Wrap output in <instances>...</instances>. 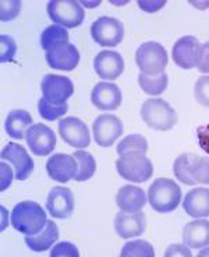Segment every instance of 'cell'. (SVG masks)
I'll return each mask as SVG.
<instances>
[{
	"label": "cell",
	"instance_id": "cell-1",
	"mask_svg": "<svg viewBox=\"0 0 209 257\" xmlns=\"http://www.w3.org/2000/svg\"><path fill=\"white\" fill-rule=\"evenodd\" d=\"M48 222L46 212L38 203L26 200L21 201L12 211V225L16 231L24 235H37Z\"/></svg>",
	"mask_w": 209,
	"mask_h": 257
},
{
	"label": "cell",
	"instance_id": "cell-3",
	"mask_svg": "<svg viewBox=\"0 0 209 257\" xmlns=\"http://www.w3.org/2000/svg\"><path fill=\"white\" fill-rule=\"evenodd\" d=\"M141 117L148 127L158 132L170 130L178 120L177 113L171 108L170 103L160 98L146 99L141 108Z\"/></svg>",
	"mask_w": 209,
	"mask_h": 257
},
{
	"label": "cell",
	"instance_id": "cell-21",
	"mask_svg": "<svg viewBox=\"0 0 209 257\" xmlns=\"http://www.w3.org/2000/svg\"><path fill=\"white\" fill-rule=\"evenodd\" d=\"M116 204L124 212L141 211L146 204L145 192L138 186L126 185L116 194Z\"/></svg>",
	"mask_w": 209,
	"mask_h": 257
},
{
	"label": "cell",
	"instance_id": "cell-32",
	"mask_svg": "<svg viewBox=\"0 0 209 257\" xmlns=\"http://www.w3.org/2000/svg\"><path fill=\"white\" fill-rule=\"evenodd\" d=\"M67 110H69V105L67 102L62 103V105H55V103L48 102L46 99H39L38 102V112L39 115L42 116L44 119L46 120H56L59 117H62L67 113Z\"/></svg>",
	"mask_w": 209,
	"mask_h": 257
},
{
	"label": "cell",
	"instance_id": "cell-24",
	"mask_svg": "<svg viewBox=\"0 0 209 257\" xmlns=\"http://www.w3.org/2000/svg\"><path fill=\"white\" fill-rule=\"evenodd\" d=\"M32 124V116L24 109H14L12 110L6 119L7 135L10 136L14 140H21L24 139L28 132V128Z\"/></svg>",
	"mask_w": 209,
	"mask_h": 257
},
{
	"label": "cell",
	"instance_id": "cell-36",
	"mask_svg": "<svg viewBox=\"0 0 209 257\" xmlns=\"http://www.w3.org/2000/svg\"><path fill=\"white\" fill-rule=\"evenodd\" d=\"M80 251L76 247V244L70 242H60L57 243L51 251V257H78Z\"/></svg>",
	"mask_w": 209,
	"mask_h": 257
},
{
	"label": "cell",
	"instance_id": "cell-34",
	"mask_svg": "<svg viewBox=\"0 0 209 257\" xmlns=\"http://www.w3.org/2000/svg\"><path fill=\"white\" fill-rule=\"evenodd\" d=\"M0 45H2V52H0V62L7 63V62H14V56L17 53V45L16 41L9 35H2L0 37Z\"/></svg>",
	"mask_w": 209,
	"mask_h": 257
},
{
	"label": "cell",
	"instance_id": "cell-20",
	"mask_svg": "<svg viewBox=\"0 0 209 257\" xmlns=\"http://www.w3.org/2000/svg\"><path fill=\"white\" fill-rule=\"evenodd\" d=\"M183 208L192 218L209 217V189L196 187L190 190L184 197Z\"/></svg>",
	"mask_w": 209,
	"mask_h": 257
},
{
	"label": "cell",
	"instance_id": "cell-16",
	"mask_svg": "<svg viewBox=\"0 0 209 257\" xmlns=\"http://www.w3.org/2000/svg\"><path fill=\"white\" fill-rule=\"evenodd\" d=\"M78 171V164L73 155L53 154L46 162V172L49 178L59 183H67L74 179Z\"/></svg>",
	"mask_w": 209,
	"mask_h": 257
},
{
	"label": "cell",
	"instance_id": "cell-29",
	"mask_svg": "<svg viewBox=\"0 0 209 257\" xmlns=\"http://www.w3.org/2000/svg\"><path fill=\"white\" fill-rule=\"evenodd\" d=\"M195 157V154L185 153V154L178 155L177 158H176V161H174V164H173V172H174V176H176L181 183L188 185V186H194V185H196L195 180L192 179V176H191L190 174V167Z\"/></svg>",
	"mask_w": 209,
	"mask_h": 257
},
{
	"label": "cell",
	"instance_id": "cell-37",
	"mask_svg": "<svg viewBox=\"0 0 209 257\" xmlns=\"http://www.w3.org/2000/svg\"><path fill=\"white\" fill-rule=\"evenodd\" d=\"M196 137H198V144L202 148L205 153L209 154V124L199 126L196 128Z\"/></svg>",
	"mask_w": 209,
	"mask_h": 257
},
{
	"label": "cell",
	"instance_id": "cell-33",
	"mask_svg": "<svg viewBox=\"0 0 209 257\" xmlns=\"http://www.w3.org/2000/svg\"><path fill=\"white\" fill-rule=\"evenodd\" d=\"M195 101L205 108H209V76H202L196 80L194 87Z\"/></svg>",
	"mask_w": 209,
	"mask_h": 257
},
{
	"label": "cell",
	"instance_id": "cell-35",
	"mask_svg": "<svg viewBox=\"0 0 209 257\" xmlns=\"http://www.w3.org/2000/svg\"><path fill=\"white\" fill-rule=\"evenodd\" d=\"M0 19L2 21H12L19 16L21 10V2L20 0H3L0 3Z\"/></svg>",
	"mask_w": 209,
	"mask_h": 257
},
{
	"label": "cell",
	"instance_id": "cell-30",
	"mask_svg": "<svg viewBox=\"0 0 209 257\" xmlns=\"http://www.w3.org/2000/svg\"><path fill=\"white\" fill-rule=\"evenodd\" d=\"M121 257H155L153 246L146 240L127 242L120 251Z\"/></svg>",
	"mask_w": 209,
	"mask_h": 257
},
{
	"label": "cell",
	"instance_id": "cell-38",
	"mask_svg": "<svg viewBox=\"0 0 209 257\" xmlns=\"http://www.w3.org/2000/svg\"><path fill=\"white\" fill-rule=\"evenodd\" d=\"M0 168H2V186H0V190L5 192L7 187H10L12 182H13V171L6 162H2Z\"/></svg>",
	"mask_w": 209,
	"mask_h": 257
},
{
	"label": "cell",
	"instance_id": "cell-13",
	"mask_svg": "<svg viewBox=\"0 0 209 257\" xmlns=\"http://www.w3.org/2000/svg\"><path fill=\"white\" fill-rule=\"evenodd\" d=\"M26 140L32 153L38 157L49 155L56 147V136L53 133V130L42 123L32 124L31 127L28 128Z\"/></svg>",
	"mask_w": 209,
	"mask_h": 257
},
{
	"label": "cell",
	"instance_id": "cell-2",
	"mask_svg": "<svg viewBox=\"0 0 209 257\" xmlns=\"http://www.w3.org/2000/svg\"><path fill=\"white\" fill-rule=\"evenodd\" d=\"M149 204L155 211L166 212L174 211L181 201V189L174 180L169 178H158L149 186L148 190Z\"/></svg>",
	"mask_w": 209,
	"mask_h": 257
},
{
	"label": "cell",
	"instance_id": "cell-40",
	"mask_svg": "<svg viewBox=\"0 0 209 257\" xmlns=\"http://www.w3.org/2000/svg\"><path fill=\"white\" fill-rule=\"evenodd\" d=\"M166 257H171V256H185V257H191V251L190 249L187 247V244H171L170 247L167 249L166 251Z\"/></svg>",
	"mask_w": 209,
	"mask_h": 257
},
{
	"label": "cell",
	"instance_id": "cell-17",
	"mask_svg": "<svg viewBox=\"0 0 209 257\" xmlns=\"http://www.w3.org/2000/svg\"><path fill=\"white\" fill-rule=\"evenodd\" d=\"M94 69L101 78L113 81L124 71V60L119 52L102 51L94 59Z\"/></svg>",
	"mask_w": 209,
	"mask_h": 257
},
{
	"label": "cell",
	"instance_id": "cell-5",
	"mask_svg": "<svg viewBox=\"0 0 209 257\" xmlns=\"http://www.w3.org/2000/svg\"><path fill=\"white\" fill-rule=\"evenodd\" d=\"M48 16L57 26L64 28H77L83 24L84 9L76 0H52L48 3Z\"/></svg>",
	"mask_w": 209,
	"mask_h": 257
},
{
	"label": "cell",
	"instance_id": "cell-9",
	"mask_svg": "<svg viewBox=\"0 0 209 257\" xmlns=\"http://www.w3.org/2000/svg\"><path fill=\"white\" fill-rule=\"evenodd\" d=\"M202 44L192 35H187L176 41L173 45L171 56L174 63L184 70H191L198 66L201 58Z\"/></svg>",
	"mask_w": 209,
	"mask_h": 257
},
{
	"label": "cell",
	"instance_id": "cell-8",
	"mask_svg": "<svg viewBox=\"0 0 209 257\" xmlns=\"http://www.w3.org/2000/svg\"><path fill=\"white\" fill-rule=\"evenodd\" d=\"M41 90L44 99L55 105H62L74 94V84L66 76L59 74H46L42 78Z\"/></svg>",
	"mask_w": 209,
	"mask_h": 257
},
{
	"label": "cell",
	"instance_id": "cell-6",
	"mask_svg": "<svg viewBox=\"0 0 209 257\" xmlns=\"http://www.w3.org/2000/svg\"><path fill=\"white\" fill-rule=\"evenodd\" d=\"M91 37L98 45L114 48L124 39V26L120 20L103 16L91 26Z\"/></svg>",
	"mask_w": 209,
	"mask_h": 257
},
{
	"label": "cell",
	"instance_id": "cell-25",
	"mask_svg": "<svg viewBox=\"0 0 209 257\" xmlns=\"http://www.w3.org/2000/svg\"><path fill=\"white\" fill-rule=\"evenodd\" d=\"M148 151V142L144 136L130 135L124 137L119 146H117V154L120 157H128V155H144Z\"/></svg>",
	"mask_w": 209,
	"mask_h": 257
},
{
	"label": "cell",
	"instance_id": "cell-15",
	"mask_svg": "<svg viewBox=\"0 0 209 257\" xmlns=\"http://www.w3.org/2000/svg\"><path fill=\"white\" fill-rule=\"evenodd\" d=\"M0 157L3 161H9L13 164L17 180H27L31 176L34 171V161L21 144L9 143L6 147L2 150Z\"/></svg>",
	"mask_w": 209,
	"mask_h": 257
},
{
	"label": "cell",
	"instance_id": "cell-39",
	"mask_svg": "<svg viewBox=\"0 0 209 257\" xmlns=\"http://www.w3.org/2000/svg\"><path fill=\"white\" fill-rule=\"evenodd\" d=\"M196 69L199 70V73H209V44H202L201 58Z\"/></svg>",
	"mask_w": 209,
	"mask_h": 257
},
{
	"label": "cell",
	"instance_id": "cell-31",
	"mask_svg": "<svg viewBox=\"0 0 209 257\" xmlns=\"http://www.w3.org/2000/svg\"><path fill=\"white\" fill-rule=\"evenodd\" d=\"M190 174L195 183L209 185V157L196 155L190 167Z\"/></svg>",
	"mask_w": 209,
	"mask_h": 257
},
{
	"label": "cell",
	"instance_id": "cell-4",
	"mask_svg": "<svg viewBox=\"0 0 209 257\" xmlns=\"http://www.w3.org/2000/svg\"><path fill=\"white\" fill-rule=\"evenodd\" d=\"M169 58L163 46L158 42H145L135 52V63L141 73L158 76L165 71Z\"/></svg>",
	"mask_w": 209,
	"mask_h": 257
},
{
	"label": "cell",
	"instance_id": "cell-12",
	"mask_svg": "<svg viewBox=\"0 0 209 257\" xmlns=\"http://www.w3.org/2000/svg\"><path fill=\"white\" fill-rule=\"evenodd\" d=\"M45 59L48 66L55 70L73 71L80 63V52L73 44L64 42L46 52Z\"/></svg>",
	"mask_w": 209,
	"mask_h": 257
},
{
	"label": "cell",
	"instance_id": "cell-11",
	"mask_svg": "<svg viewBox=\"0 0 209 257\" xmlns=\"http://www.w3.org/2000/svg\"><path fill=\"white\" fill-rule=\"evenodd\" d=\"M59 135L69 146L87 148L91 143V135L87 124L78 117H64L59 122Z\"/></svg>",
	"mask_w": 209,
	"mask_h": 257
},
{
	"label": "cell",
	"instance_id": "cell-22",
	"mask_svg": "<svg viewBox=\"0 0 209 257\" xmlns=\"http://www.w3.org/2000/svg\"><path fill=\"white\" fill-rule=\"evenodd\" d=\"M183 240L191 249H201L209 244V221L195 219L184 226Z\"/></svg>",
	"mask_w": 209,
	"mask_h": 257
},
{
	"label": "cell",
	"instance_id": "cell-26",
	"mask_svg": "<svg viewBox=\"0 0 209 257\" xmlns=\"http://www.w3.org/2000/svg\"><path fill=\"white\" fill-rule=\"evenodd\" d=\"M139 87L142 88V91L148 94V95H160L163 94L165 90L167 88V83L169 78L166 73L158 74V76H148L144 73H139L138 76Z\"/></svg>",
	"mask_w": 209,
	"mask_h": 257
},
{
	"label": "cell",
	"instance_id": "cell-41",
	"mask_svg": "<svg viewBox=\"0 0 209 257\" xmlns=\"http://www.w3.org/2000/svg\"><path fill=\"white\" fill-rule=\"evenodd\" d=\"M166 5V0H160V2H142V0H139L138 2V6L142 9V10H145L148 13H153V12H158L160 10L162 7Z\"/></svg>",
	"mask_w": 209,
	"mask_h": 257
},
{
	"label": "cell",
	"instance_id": "cell-7",
	"mask_svg": "<svg viewBox=\"0 0 209 257\" xmlns=\"http://www.w3.org/2000/svg\"><path fill=\"white\" fill-rule=\"evenodd\" d=\"M116 169L123 179L133 183H144L151 179L153 165L145 155H128L116 161Z\"/></svg>",
	"mask_w": 209,
	"mask_h": 257
},
{
	"label": "cell",
	"instance_id": "cell-14",
	"mask_svg": "<svg viewBox=\"0 0 209 257\" xmlns=\"http://www.w3.org/2000/svg\"><path fill=\"white\" fill-rule=\"evenodd\" d=\"M46 208L53 218H70L74 212V194L69 187L55 186L48 194Z\"/></svg>",
	"mask_w": 209,
	"mask_h": 257
},
{
	"label": "cell",
	"instance_id": "cell-23",
	"mask_svg": "<svg viewBox=\"0 0 209 257\" xmlns=\"http://www.w3.org/2000/svg\"><path fill=\"white\" fill-rule=\"evenodd\" d=\"M59 239V229L56 222L48 221L45 228L37 235H26V244L35 253L46 251Z\"/></svg>",
	"mask_w": 209,
	"mask_h": 257
},
{
	"label": "cell",
	"instance_id": "cell-10",
	"mask_svg": "<svg viewBox=\"0 0 209 257\" xmlns=\"http://www.w3.org/2000/svg\"><path fill=\"white\" fill-rule=\"evenodd\" d=\"M123 123L114 115H101L96 117L92 123L94 139L98 146L101 147H110L114 142L123 135Z\"/></svg>",
	"mask_w": 209,
	"mask_h": 257
},
{
	"label": "cell",
	"instance_id": "cell-19",
	"mask_svg": "<svg viewBox=\"0 0 209 257\" xmlns=\"http://www.w3.org/2000/svg\"><path fill=\"white\" fill-rule=\"evenodd\" d=\"M120 88L112 83H98L91 92V102L101 110H116L121 105Z\"/></svg>",
	"mask_w": 209,
	"mask_h": 257
},
{
	"label": "cell",
	"instance_id": "cell-27",
	"mask_svg": "<svg viewBox=\"0 0 209 257\" xmlns=\"http://www.w3.org/2000/svg\"><path fill=\"white\" fill-rule=\"evenodd\" d=\"M73 157L77 160L78 171L74 179L77 182H85L91 179L96 172V161L92 155L87 151H74Z\"/></svg>",
	"mask_w": 209,
	"mask_h": 257
},
{
	"label": "cell",
	"instance_id": "cell-18",
	"mask_svg": "<svg viewBox=\"0 0 209 257\" xmlns=\"http://www.w3.org/2000/svg\"><path fill=\"white\" fill-rule=\"evenodd\" d=\"M146 219L144 212L121 211L114 218V231L121 239L137 238L145 232Z\"/></svg>",
	"mask_w": 209,
	"mask_h": 257
},
{
	"label": "cell",
	"instance_id": "cell-28",
	"mask_svg": "<svg viewBox=\"0 0 209 257\" xmlns=\"http://www.w3.org/2000/svg\"><path fill=\"white\" fill-rule=\"evenodd\" d=\"M69 42V31L60 26L46 27L41 35V46L44 51H49L53 46Z\"/></svg>",
	"mask_w": 209,
	"mask_h": 257
}]
</instances>
